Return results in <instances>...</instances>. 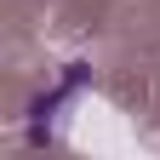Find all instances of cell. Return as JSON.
<instances>
[{"instance_id":"obj_1","label":"cell","mask_w":160,"mask_h":160,"mask_svg":"<svg viewBox=\"0 0 160 160\" xmlns=\"http://www.w3.org/2000/svg\"><path fill=\"white\" fill-rule=\"evenodd\" d=\"M86 86H92V63H63V80L29 103V143H34V149L57 137V120H63V109H69Z\"/></svg>"}]
</instances>
